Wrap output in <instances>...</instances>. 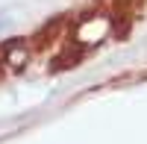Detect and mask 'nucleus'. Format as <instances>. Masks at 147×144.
Returning a JSON list of instances; mask_svg holds the SVG:
<instances>
[{
	"label": "nucleus",
	"mask_w": 147,
	"mask_h": 144,
	"mask_svg": "<svg viewBox=\"0 0 147 144\" xmlns=\"http://www.w3.org/2000/svg\"><path fill=\"white\" fill-rule=\"evenodd\" d=\"M109 18L106 15H85L80 24H77V30H74V35H77V41L80 44H100L106 35H109Z\"/></svg>",
	"instance_id": "nucleus-1"
},
{
	"label": "nucleus",
	"mask_w": 147,
	"mask_h": 144,
	"mask_svg": "<svg viewBox=\"0 0 147 144\" xmlns=\"http://www.w3.org/2000/svg\"><path fill=\"white\" fill-rule=\"evenodd\" d=\"M3 59H6L9 68H24L27 59H30V50H27V44H24L21 38H15V41H9L3 47Z\"/></svg>",
	"instance_id": "nucleus-2"
},
{
	"label": "nucleus",
	"mask_w": 147,
	"mask_h": 144,
	"mask_svg": "<svg viewBox=\"0 0 147 144\" xmlns=\"http://www.w3.org/2000/svg\"><path fill=\"white\" fill-rule=\"evenodd\" d=\"M3 27H6V18H0V32H3Z\"/></svg>",
	"instance_id": "nucleus-3"
}]
</instances>
